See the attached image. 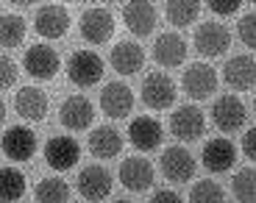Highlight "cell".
<instances>
[{"instance_id": "6da1fadb", "label": "cell", "mask_w": 256, "mask_h": 203, "mask_svg": "<svg viewBox=\"0 0 256 203\" xmlns=\"http://www.w3.org/2000/svg\"><path fill=\"white\" fill-rule=\"evenodd\" d=\"M159 167H162V176H164L170 184H186V181H192L198 164H195V156H192L184 145H170V148L162 150Z\"/></svg>"}, {"instance_id": "7a4b0ae2", "label": "cell", "mask_w": 256, "mask_h": 203, "mask_svg": "<svg viewBox=\"0 0 256 203\" xmlns=\"http://www.w3.org/2000/svg\"><path fill=\"white\" fill-rule=\"evenodd\" d=\"M103 67H106V64H103V58L98 56V53L78 50V53H72L70 62H67V78H70V84H76V86L90 89L103 78Z\"/></svg>"}, {"instance_id": "3957f363", "label": "cell", "mask_w": 256, "mask_h": 203, "mask_svg": "<svg viewBox=\"0 0 256 203\" xmlns=\"http://www.w3.org/2000/svg\"><path fill=\"white\" fill-rule=\"evenodd\" d=\"M181 86H184V92L190 98L206 100V98H212L214 92H218V70H214L212 64H206V62H195L184 70Z\"/></svg>"}, {"instance_id": "277c9868", "label": "cell", "mask_w": 256, "mask_h": 203, "mask_svg": "<svg viewBox=\"0 0 256 203\" xmlns=\"http://www.w3.org/2000/svg\"><path fill=\"white\" fill-rule=\"evenodd\" d=\"M140 98L148 108L154 112H164V108L173 106L176 100V84L170 76H162V72H150V76L142 78L140 86Z\"/></svg>"}, {"instance_id": "5b68a950", "label": "cell", "mask_w": 256, "mask_h": 203, "mask_svg": "<svg viewBox=\"0 0 256 203\" xmlns=\"http://www.w3.org/2000/svg\"><path fill=\"white\" fill-rule=\"evenodd\" d=\"M22 70L36 81H50L62 70V58L50 44H31L22 56Z\"/></svg>"}, {"instance_id": "8992f818", "label": "cell", "mask_w": 256, "mask_h": 203, "mask_svg": "<svg viewBox=\"0 0 256 203\" xmlns=\"http://www.w3.org/2000/svg\"><path fill=\"white\" fill-rule=\"evenodd\" d=\"M170 131H173L176 140L181 142H195L204 136L206 131V117L195 103H186V106H178L170 117Z\"/></svg>"}, {"instance_id": "52a82bcc", "label": "cell", "mask_w": 256, "mask_h": 203, "mask_svg": "<svg viewBox=\"0 0 256 203\" xmlns=\"http://www.w3.org/2000/svg\"><path fill=\"white\" fill-rule=\"evenodd\" d=\"M78 31L81 39L90 44H103L114 34V17L109 8H86L78 20Z\"/></svg>"}, {"instance_id": "ba28073f", "label": "cell", "mask_w": 256, "mask_h": 203, "mask_svg": "<svg viewBox=\"0 0 256 203\" xmlns=\"http://www.w3.org/2000/svg\"><path fill=\"white\" fill-rule=\"evenodd\" d=\"M248 120V112H245L242 100L234 95H223L212 103V122L214 128H220L223 134H234L245 126Z\"/></svg>"}, {"instance_id": "9c48e42d", "label": "cell", "mask_w": 256, "mask_h": 203, "mask_svg": "<svg viewBox=\"0 0 256 203\" xmlns=\"http://www.w3.org/2000/svg\"><path fill=\"white\" fill-rule=\"evenodd\" d=\"M39 142H36V134L31 131L28 126H12L6 128L3 140H0V150L6 153L12 162H28L36 153Z\"/></svg>"}, {"instance_id": "30bf717a", "label": "cell", "mask_w": 256, "mask_h": 203, "mask_svg": "<svg viewBox=\"0 0 256 203\" xmlns=\"http://www.w3.org/2000/svg\"><path fill=\"white\" fill-rule=\"evenodd\" d=\"M231 48V31L220 22H200L195 31V50L206 58L223 56Z\"/></svg>"}, {"instance_id": "8fae6325", "label": "cell", "mask_w": 256, "mask_h": 203, "mask_svg": "<svg viewBox=\"0 0 256 203\" xmlns=\"http://www.w3.org/2000/svg\"><path fill=\"white\" fill-rule=\"evenodd\" d=\"M100 108L109 120H122V117H128L131 108H134V92H131V86L122 84V81L106 84L103 92H100Z\"/></svg>"}, {"instance_id": "7c38bea8", "label": "cell", "mask_w": 256, "mask_h": 203, "mask_svg": "<svg viewBox=\"0 0 256 203\" xmlns=\"http://www.w3.org/2000/svg\"><path fill=\"white\" fill-rule=\"evenodd\" d=\"M45 162L48 167H53L56 172L72 170L81 159V145H78L72 136H53V140L45 142Z\"/></svg>"}, {"instance_id": "4fadbf2b", "label": "cell", "mask_w": 256, "mask_h": 203, "mask_svg": "<svg viewBox=\"0 0 256 203\" xmlns=\"http://www.w3.org/2000/svg\"><path fill=\"white\" fill-rule=\"evenodd\" d=\"M78 195L84 200H103L112 195V176L100 164H86L78 172Z\"/></svg>"}, {"instance_id": "5bb4252c", "label": "cell", "mask_w": 256, "mask_h": 203, "mask_svg": "<svg viewBox=\"0 0 256 203\" xmlns=\"http://www.w3.org/2000/svg\"><path fill=\"white\" fill-rule=\"evenodd\" d=\"M120 184L126 186L128 192H145L154 186V164L142 156H128L126 162L120 164Z\"/></svg>"}, {"instance_id": "9a60e30c", "label": "cell", "mask_w": 256, "mask_h": 203, "mask_svg": "<svg viewBox=\"0 0 256 203\" xmlns=\"http://www.w3.org/2000/svg\"><path fill=\"white\" fill-rule=\"evenodd\" d=\"M200 164H204L212 176L228 172L231 167L237 164V148L231 145L228 140H212V142H206L204 150H200Z\"/></svg>"}, {"instance_id": "2e32d148", "label": "cell", "mask_w": 256, "mask_h": 203, "mask_svg": "<svg viewBox=\"0 0 256 203\" xmlns=\"http://www.w3.org/2000/svg\"><path fill=\"white\" fill-rule=\"evenodd\" d=\"M58 120L67 131H84L90 128L92 120H95V106L90 103V98L76 95V98H67L58 108Z\"/></svg>"}, {"instance_id": "e0dca14e", "label": "cell", "mask_w": 256, "mask_h": 203, "mask_svg": "<svg viewBox=\"0 0 256 203\" xmlns=\"http://www.w3.org/2000/svg\"><path fill=\"white\" fill-rule=\"evenodd\" d=\"M34 28L45 39H62L70 31V12L64 6H42L34 17Z\"/></svg>"}, {"instance_id": "ac0fdd59", "label": "cell", "mask_w": 256, "mask_h": 203, "mask_svg": "<svg viewBox=\"0 0 256 203\" xmlns=\"http://www.w3.org/2000/svg\"><path fill=\"white\" fill-rule=\"evenodd\" d=\"M156 8L150 6V0H128L122 8V22L128 26V31L136 36H150V31L156 28Z\"/></svg>"}, {"instance_id": "d6986e66", "label": "cell", "mask_w": 256, "mask_h": 203, "mask_svg": "<svg viewBox=\"0 0 256 203\" xmlns=\"http://www.w3.org/2000/svg\"><path fill=\"white\" fill-rule=\"evenodd\" d=\"M162 136H164V128H162V122L154 120V117H136V120H131V126H128V140H131V145L142 153L156 150V148L162 145Z\"/></svg>"}, {"instance_id": "ffe728a7", "label": "cell", "mask_w": 256, "mask_h": 203, "mask_svg": "<svg viewBox=\"0 0 256 203\" xmlns=\"http://www.w3.org/2000/svg\"><path fill=\"white\" fill-rule=\"evenodd\" d=\"M223 81L226 86L237 89V92H248L256 86V62L250 56H234L226 62L223 67Z\"/></svg>"}, {"instance_id": "44dd1931", "label": "cell", "mask_w": 256, "mask_h": 203, "mask_svg": "<svg viewBox=\"0 0 256 203\" xmlns=\"http://www.w3.org/2000/svg\"><path fill=\"white\" fill-rule=\"evenodd\" d=\"M109 64L114 67V72H120V76H136V72L142 70V64H145V50H142L136 42L122 39V42H117L114 48H112Z\"/></svg>"}, {"instance_id": "7402d4cb", "label": "cell", "mask_w": 256, "mask_h": 203, "mask_svg": "<svg viewBox=\"0 0 256 203\" xmlns=\"http://www.w3.org/2000/svg\"><path fill=\"white\" fill-rule=\"evenodd\" d=\"M14 112L28 122H39L48 114V95L39 86H22L14 98Z\"/></svg>"}, {"instance_id": "603a6c76", "label": "cell", "mask_w": 256, "mask_h": 203, "mask_svg": "<svg viewBox=\"0 0 256 203\" xmlns=\"http://www.w3.org/2000/svg\"><path fill=\"white\" fill-rule=\"evenodd\" d=\"M120 150H122V134L114 126H98L90 134V153L95 159L109 162L114 156H120Z\"/></svg>"}, {"instance_id": "cb8c5ba5", "label": "cell", "mask_w": 256, "mask_h": 203, "mask_svg": "<svg viewBox=\"0 0 256 203\" xmlns=\"http://www.w3.org/2000/svg\"><path fill=\"white\" fill-rule=\"evenodd\" d=\"M186 58V42L181 34H162L154 42V62L162 67H178Z\"/></svg>"}, {"instance_id": "d4e9b609", "label": "cell", "mask_w": 256, "mask_h": 203, "mask_svg": "<svg viewBox=\"0 0 256 203\" xmlns=\"http://www.w3.org/2000/svg\"><path fill=\"white\" fill-rule=\"evenodd\" d=\"M200 14V0H167L164 3V17L170 26L186 28L192 26Z\"/></svg>"}, {"instance_id": "484cf974", "label": "cell", "mask_w": 256, "mask_h": 203, "mask_svg": "<svg viewBox=\"0 0 256 203\" xmlns=\"http://www.w3.org/2000/svg\"><path fill=\"white\" fill-rule=\"evenodd\" d=\"M26 186H28V181L17 167H0V200L3 203L20 200L26 195Z\"/></svg>"}, {"instance_id": "4316f807", "label": "cell", "mask_w": 256, "mask_h": 203, "mask_svg": "<svg viewBox=\"0 0 256 203\" xmlns=\"http://www.w3.org/2000/svg\"><path fill=\"white\" fill-rule=\"evenodd\" d=\"M26 39V20L20 14H0V48H17Z\"/></svg>"}, {"instance_id": "83f0119b", "label": "cell", "mask_w": 256, "mask_h": 203, "mask_svg": "<svg viewBox=\"0 0 256 203\" xmlns=\"http://www.w3.org/2000/svg\"><path fill=\"white\" fill-rule=\"evenodd\" d=\"M34 198H36V200H42V203H64V200H70V186L64 184L58 176L42 178V181L36 184Z\"/></svg>"}, {"instance_id": "f1b7e54d", "label": "cell", "mask_w": 256, "mask_h": 203, "mask_svg": "<svg viewBox=\"0 0 256 203\" xmlns=\"http://www.w3.org/2000/svg\"><path fill=\"white\" fill-rule=\"evenodd\" d=\"M231 192H234L237 200L256 203V170L242 167L240 172H234V178H231Z\"/></svg>"}, {"instance_id": "f546056e", "label": "cell", "mask_w": 256, "mask_h": 203, "mask_svg": "<svg viewBox=\"0 0 256 203\" xmlns=\"http://www.w3.org/2000/svg\"><path fill=\"white\" fill-rule=\"evenodd\" d=\"M190 200L195 203H220L226 200L223 186H218L212 178H204V181H195V186L190 190Z\"/></svg>"}, {"instance_id": "4dcf8cb0", "label": "cell", "mask_w": 256, "mask_h": 203, "mask_svg": "<svg viewBox=\"0 0 256 203\" xmlns=\"http://www.w3.org/2000/svg\"><path fill=\"white\" fill-rule=\"evenodd\" d=\"M237 31H240V39H242V44H245V48L256 50V12L245 14V17L240 20Z\"/></svg>"}, {"instance_id": "1f68e13d", "label": "cell", "mask_w": 256, "mask_h": 203, "mask_svg": "<svg viewBox=\"0 0 256 203\" xmlns=\"http://www.w3.org/2000/svg\"><path fill=\"white\" fill-rule=\"evenodd\" d=\"M17 84V64L8 56H0V89H12Z\"/></svg>"}, {"instance_id": "d6a6232c", "label": "cell", "mask_w": 256, "mask_h": 203, "mask_svg": "<svg viewBox=\"0 0 256 203\" xmlns=\"http://www.w3.org/2000/svg\"><path fill=\"white\" fill-rule=\"evenodd\" d=\"M206 6L214 14H220V17H228V14H234L242 6V0H206Z\"/></svg>"}, {"instance_id": "836d02e7", "label": "cell", "mask_w": 256, "mask_h": 203, "mask_svg": "<svg viewBox=\"0 0 256 203\" xmlns=\"http://www.w3.org/2000/svg\"><path fill=\"white\" fill-rule=\"evenodd\" d=\"M242 153L248 156L250 162H256V126L245 131V136H242Z\"/></svg>"}, {"instance_id": "e575fe53", "label": "cell", "mask_w": 256, "mask_h": 203, "mask_svg": "<svg viewBox=\"0 0 256 203\" xmlns=\"http://www.w3.org/2000/svg\"><path fill=\"white\" fill-rule=\"evenodd\" d=\"M154 200L156 203H178L181 195L176 190H162V192H154Z\"/></svg>"}, {"instance_id": "d590c367", "label": "cell", "mask_w": 256, "mask_h": 203, "mask_svg": "<svg viewBox=\"0 0 256 203\" xmlns=\"http://www.w3.org/2000/svg\"><path fill=\"white\" fill-rule=\"evenodd\" d=\"M12 6H17V8H28V6H34L36 0H8Z\"/></svg>"}, {"instance_id": "8d00e7d4", "label": "cell", "mask_w": 256, "mask_h": 203, "mask_svg": "<svg viewBox=\"0 0 256 203\" xmlns=\"http://www.w3.org/2000/svg\"><path fill=\"white\" fill-rule=\"evenodd\" d=\"M3 122H6V103L0 100V126H3Z\"/></svg>"}, {"instance_id": "74e56055", "label": "cell", "mask_w": 256, "mask_h": 203, "mask_svg": "<svg viewBox=\"0 0 256 203\" xmlns=\"http://www.w3.org/2000/svg\"><path fill=\"white\" fill-rule=\"evenodd\" d=\"M103 3H117V0H103Z\"/></svg>"}, {"instance_id": "f35d334b", "label": "cell", "mask_w": 256, "mask_h": 203, "mask_svg": "<svg viewBox=\"0 0 256 203\" xmlns=\"http://www.w3.org/2000/svg\"><path fill=\"white\" fill-rule=\"evenodd\" d=\"M254 108H256V98H254Z\"/></svg>"}, {"instance_id": "ab89813d", "label": "cell", "mask_w": 256, "mask_h": 203, "mask_svg": "<svg viewBox=\"0 0 256 203\" xmlns=\"http://www.w3.org/2000/svg\"><path fill=\"white\" fill-rule=\"evenodd\" d=\"M254 3H256V0H254Z\"/></svg>"}]
</instances>
